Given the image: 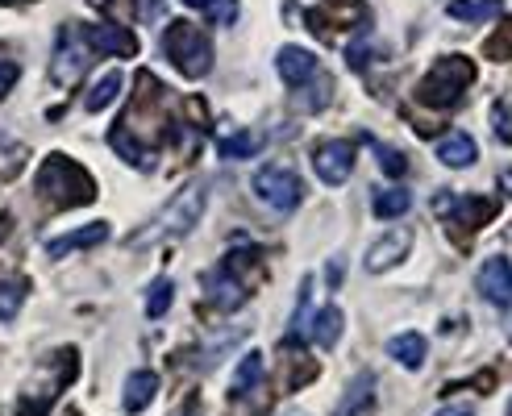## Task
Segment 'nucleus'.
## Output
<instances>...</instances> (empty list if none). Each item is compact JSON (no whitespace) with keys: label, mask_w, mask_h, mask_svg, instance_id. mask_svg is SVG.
Listing matches in <instances>:
<instances>
[{"label":"nucleus","mask_w":512,"mask_h":416,"mask_svg":"<svg viewBox=\"0 0 512 416\" xmlns=\"http://www.w3.org/2000/svg\"><path fill=\"white\" fill-rule=\"evenodd\" d=\"M171 300H175V283H171V279H155V283H150V292H146V317H150V321L167 317Z\"/></svg>","instance_id":"393cba45"},{"label":"nucleus","mask_w":512,"mask_h":416,"mask_svg":"<svg viewBox=\"0 0 512 416\" xmlns=\"http://www.w3.org/2000/svg\"><path fill=\"white\" fill-rule=\"evenodd\" d=\"M155 392H159V375H155V371H134L130 379H125L121 408H125V412H142L150 400H155Z\"/></svg>","instance_id":"2eb2a0df"},{"label":"nucleus","mask_w":512,"mask_h":416,"mask_svg":"<svg viewBox=\"0 0 512 416\" xmlns=\"http://www.w3.org/2000/svg\"><path fill=\"white\" fill-rule=\"evenodd\" d=\"M88 5H92L96 13H105V21H113V13H121V9H130L134 17H146V13L138 9V0H88Z\"/></svg>","instance_id":"7c9ffc66"},{"label":"nucleus","mask_w":512,"mask_h":416,"mask_svg":"<svg viewBox=\"0 0 512 416\" xmlns=\"http://www.w3.org/2000/svg\"><path fill=\"white\" fill-rule=\"evenodd\" d=\"M263 146V138L254 134V129H238V134H225L221 138V154L225 159H246V154H254Z\"/></svg>","instance_id":"a878e982"},{"label":"nucleus","mask_w":512,"mask_h":416,"mask_svg":"<svg viewBox=\"0 0 512 416\" xmlns=\"http://www.w3.org/2000/svg\"><path fill=\"white\" fill-rule=\"evenodd\" d=\"M92 59H96V50H92V42L84 34V25H67L59 46H55V63H50V71H55V84H75L88 71Z\"/></svg>","instance_id":"6e6552de"},{"label":"nucleus","mask_w":512,"mask_h":416,"mask_svg":"<svg viewBox=\"0 0 512 416\" xmlns=\"http://www.w3.org/2000/svg\"><path fill=\"white\" fill-rule=\"evenodd\" d=\"M259 275H263V250L254 242H238V250H229L221 263L200 279V288L221 312H234L238 304H246Z\"/></svg>","instance_id":"f257e3e1"},{"label":"nucleus","mask_w":512,"mask_h":416,"mask_svg":"<svg viewBox=\"0 0 512 416\" xmlns=\"http://www.w3.org/2000/svg\"><path fill=\"white\" fill-rule=\"evenodd\" d=\"M200 208H204V184H188L179 192L163 213L150 221L142 233H134L138 242H155V238H188L192 225L200 221Z\"/></svg>","instance_id":"423d86ee"},{"label":"nucleus","mask_w":512,"mask_h":416,"mask_svg":"<svg viewBox=\"0 0 512 416\" xmlns=\"http://www.w3.org/2000/svg\"><path fill=\"white\" fill-rule=\"evenodd\" d=\"M0 5H25V0H0Z\"/></svg>","instance_id":"c9c22d12"},{"label":"nucleus","mask_w":512,"mask_h":416,"mask_svg":"<svg viewBox=\"0 0 512 416\" xmlns=\"http://www.w3.org/2000/svg\"><path fill=\"white\" fill-rule=\"evenodd\" d=\"M388 354L400 362L404 371H417V367H425L429 342H425L421 333H400V337H392V342H388Z\"/></svg>","instance_id":"dca6fc26"},{"label":"nucleus","mask_w":512,"mask_h":416,"mask_svg":"<svg viewBox=\"0 0 512 416\" xmlns=\"http://www.w3.org/2000/svg\"><path fill=\"white\" fill-rule=\"evenodd\" d=\"M446 13H450L454 21H471V25H479V21L500 17L504 5H500V0H450Z\"/></svg>","instance_id":"aec40b11"},{"label":"nucleus","mask_w":512,"mask_h":416,"mask_svg":"<svg viewBox=\"0 0 512 416\" xmlns=\"http://www.w3.org/2000/svg\"><path fill=\"white\" fill-rule=\"evenodd\" d=\"M105 238H109V225H105V221H92V225H84V229L63 233V238H50V242H46V254H50V258H63V254H71V250L100 246Z\"/></svg>","instance_id":"4468645a"},{"label":"nucleus","mask_w":512,"mask_h":416,"mask_svg":"<svg viewBox=\"0 0 512 416\" xmlns=\"http://www.w3.org/2000/svg\"><path fill=\"white\" fill-rule=\"evenodd\" d=\"M508 416H512V404H508Z\"/></svg>","instance_id":"4c0bfd02"},{"label":"nucleus","mask_w":512,"mask_h":416,"mask_svg":"<svg viewBox=\"0 0 512 416\" xmlns=\"http://www.w3.org/2000/svg\"><path fill=\"white\" fill-rule=\"evenodd\" d=\"M342 329H346L342 308H338V304H329V308H321V312H317V321H313L309 337H313V342H317L321 350H334V346H338V337H342Z\"/></svg>","instance_id":"f3484780"},{"label":"nucleus","mask_w":512,"mask_h":416,"mask_svg":"<svg viewBox=\"0 0 512 416\" xmlns=\"http://www.w3.org/2000/svg\"><path fill=\"white\" fill-rule=\"evenodd\" d=\"M84 34L96 55H113V59L138 55V38H134V30H125L121 21H92V25H84Z\"/></svg>","instance_id":"9d476101"},{"label":"nucleus","mask_w":512,"mask_h":416,"mask_svg":"<svg viewBox=\"0 0 512 416\" xmlns=\"http://www.w3.org/2000/svg\"><path fill=\"white\" fill-rule=\"evenodd\" d=\"M475 288H479V296H483V300L496 304V308H508V304H512V263H508L504 254L488 258V263L479 267Z\"/></svg>","instance_id":"ddd939ff"},{"label":"nucleus","mask_w":512,"mask_h":416,"mask_svg":"<svg viewBox=\"0 0 512 416\" xmlns=\"http://www.w3.org/2000/svg\"><path fill=\"white\" fill-rule=\"evenodd\" d=\"M500 188L512 196V167H504V171H500Z\"/></svg>","instance_id":"f704fd0d"},{"label":"nucleus","mask_w":512,"mask_h":416,"mask_svg":"<svg viewBox=\"0 0 512 416\" xmlns=\"http://www.w3.org/2000/svg\"><path fill=\"white\" fill-rule=\"evenodd\" d=\"M408 204H413V196H408V188H383V192H375V217H383V221H392V217H404L408 213Z\"/></svg>","instance_id":"5701e85b"},{"label":"nucleus","mask_w":512,"mask_h":416,"mask_svg":"<svg viewBox=\"0 0 512 416\" xmlns=\"http://www.w3.org/2000/svg\"><path fill=\"white\" fill-rule=\"evenodd\" d=\"M433 213H438L454 233H467V229L488 225L500 213V204H492L488 196H454V192H442V196H433Z\"/></svg>","instance_id":"0eeeda50"},{"label":"nucleus","mask_w":512,"mask_h":416,"mask_svg":"<svg viewBox=\"0 0 512 416\" xmlns=\"http://www.w3.org/2000/svg\"><path fill=\"white\" fill-rule=\"evenodd\" d=\"M275 71H279V80L304 100L300 109H309V113H321L329 104V96H334V80L325 75L321 59L313 55V50H304V46H284L279 50Z\"/></svg>","instance_id":"f03ea898"},{"label":"nucleus","mask_w":512,"mask_h":416,"mask_svg":"<svg viewBox=\"0 0 512 416\" xmlns=\"http://www.w3.org/2000/svg\"><path fill=\"white\" fill-rule=\"evenodd\" d=\"M21 300H25V279H0V321L17 317Z\"/></svg>","instance_id":"bb28decb"},{"label":"nucleus","mask_w":512,"mask_h":416,"mask_svg":"<svg viewBox=\"0 0 512 416\" xmlns=\"http://www.w3.org/2000/svg\"><path fill=\"white\" fill-rule=\"evenodd\" d=\"M367 146L375 150V159H379V167H383V175H392V179H400L404 171H408V159L400 150H392V146H383V142H375V138H367Z\"/></svg>","instance_id":"cd10ccee"},{"label":"nucleus","mask_w":512,"mask_h":416,"mask_svg":"<svg viewBox=\"0 0 512 416\" xmlns=\"http://www.w3.org/2000/svg\"><path fill=\"white\" fill-rule=\"evenodd\" d=\"M329 283H334V288L342 283V258H338V263H329Z\"/></svg>","instance_id":"72a5a7b5"},{"label":"nucleus","mask_w":512,"mask_h":416,"mask_svg":"<svg viewBox=\"0 0 512 416\" xmlns=\"http://www.w3.org/2000/svg\"><path fill=\"white\" fill-rule=\"evenodd\" d=\"M17 75H21V71H17V63H13V59H0V100H5V96L13 92Z\"/></svg>","instance_id":"2f4dec72"},{"label":"nucleus","mask_w":512,"mask_h":416,"mask_svg":"<svg viewBox=\"0 0 512 416\" xmlns=\"http://www.w3.org/2000/svg\"><path fill=\"white\" fill-rule=\"evenodd\" d=\"M492 129H496V134H500V142H508L512 146V100L504 104H496V109H492Z\"/></svg>","instance_id":"c756f323"},{"label":"nucleus","mask_w":512,"mask_h":416,"mask_svg":"<svg viewBox=\"0 0 512 416\" xmlns=\"http://www.w3.org/2000/svg\"><path fill=\"white\" fill-rule=\"evenodd\" d=\"M408 250H413V233H408V229H388V233H379V238L371 242L363 263H367L371 275H383V271L400 267L408 258Z\"/></svg>","instance_id":"9b49d317"},{"label":"nucleus","mask_w":512,"mask_h":416,"mask_svg":"<svg viewBox=\"0 0 512 416\" xmlns=\"http://www.w3.org/2000/svg\"><path fill=\"white\" fill-rule=\"evenodd\" d=\"M313 171L325 179V184H346L350 171H354V142H321L313 150Z\"/></svg>","instance_id":"f8f14e48"},{"label":"nucleus","mask_w":512,"mask_h":416,"mask_svg":"<svg viewBox=\"0 0 512 416\" xmlns=\"http://www.w3.org/2000/svg\"><path fill=\"white\" fill-rule=\"evenodd\" d=\"M117 92H121V71H105V75H100V80L92 84V92L84 96V109H88V113H100L105 104L117 100Z\"/></svg>","instance_id":"4be33fe9"},{"label":"nucleus","mask_w":512,"mask_h":416,"mask_svg":"<svg viewBox=\"0 0 512 416\" xmlns=\"http://www.w3.org/2000/svg\"><path fill=\"white\" fill-rule=\"evenodd\" d=\"M433 416H475V404H467V400H458V404H446V408H438Z\"/></svg>","instance_id":"473e14b6"},{"label":"nucleus","mask_w":512,"mask_h":416,"mask_svg":"<svg viewBox=\"0 0 512 416\" xmlns=\"http://www.w3.org/2000/svg\"><path fill=\"white\" fill-rule=\"evenodd\" d=\"M184 416H200V412H196V408H188V412H184Z\"/></svg>","instance_id":"e433bc0d"},{"label":"nucleus","mask_w":512,"mask_h":416,"mask_svg":"<svg viewBox=\"0 0 512 416\" xmlns=\"http://www.w3.org/2000/svg\"><path fill=\"white\" fill-rule=\"evenodd\" d=\"M263 379H267V371H263V354H259V350H250V354L242 358L238 375H234V400H242L246 392H254V387H263Z\"/></svg>","instance_id":"412c9836"},{"label":"nucleus","mask_w":512,"mask_h":416,"mask_svg":"<svg viewBox=\"0 0 512 416\" xmlns=\"http://www.w3.org/2000/svg\"><path fill=\"white\" fill-rule=\"evenodd\" d=\"M250 188H254V196H259L263 204H271L275 213H292V208L300 204V196H304L296 171H288V167H263V171H254Z\"/></svg>","instance_id":"1a4fd4ad"},{"label":"nucleus","mask_w":512,"mask_h":416,"mask_svg":"<svg viewBox=\"0 0 512 416\" xmlns=\"http://www.w3.org/2000/svg\"><path fill=\"white\" fill-rule=\"evenodd\" d=\"M188 9H196V13H204L209 21H217V25H234L238 21V0H184Z\"/></svg>","instance_id":"b1692460"},{"label":"nucleus","mask_w":512,"mask_h":416,"mask_svg":"<svg viewBox=\"0 0 512 416\" xmlns=\"http://www.w3.org/2000/svg\"><path fill=\"white\" fill-rule=\"evenodd\" d=\"M438 159H442L446 167H471V163L479 159V146H475L471 134H446V138L438 142Z\"/></svg>","instance_id":"a211bd4d"},{"label":"nucleus","mask_w":512,"mask_h":416,"mask_svg":"<svg viewBox=\"0 0 512 416\" xmlns=\"http://www.w3.org/2000/svg\"><path fill=\"white\" fill-rule=\"evenodd\" d=\"M342 416H375V375H363L350 383Z\"/></svg>","instance_id":"6ab92c4d"},{"label":"nucleus","mask_w":512,"mask_h":416,"mask_svg":"<svg viewBox=\"0 0 512 416\" xmlns=\"http://www.w3.org/2000/svg\"><path fill=\"white\" fill-rule=\"evenodd\" d=\"M475 75L479 71H475V63L467 55H446V59H438V63L425 71V80L413 88V100L425 104V109H438V113L458 109L463 96L471 92Z\"/></svg>","instance_id":"7ed1b4c3"},{"label":"nucleus","mask_w":512,"mask_h":416,"mask_svg":"<svg viewBox=\"0 0 512 416\" xmlns=\"http://www.w3.org/2000/svg\"><path fill=\"white\" fill-rule=\"evenodd\" d=\"M163 55L171 59V67L188 80H200V75L213 71V42L209 34L192 21H171L163 30Z\"/></svg>","instance_id":"39448f33"},{"label":"nucleus","mask_w":512,"mask_h":416,"mask_svg":"<svg viewBox=\"0 0 512 416\" xmlns=\"http://www.w3.org/2000/svg\"><path fill=\"white\" fill-rule=\"evenodd\" d=\"M488 55H492V59H512V17H504V25L496 30V38L488 42Z\"/></svg>","instance_id":"c85d7f7f"},{"label":"nucleus","mask_w":512,"mask_h":416,"mask_svg":"<svg viewBox=\"0 0 512 416\" xmlns=\"http://www.w3.org/2000/svg\"><path fill=\"white\" fill-rule=\"evenodd\" d=\"M38 196L50 208H84L96 200V184L80 163L67 159V154H50L38 171Z\"/></svg>","instance_id":"20e7f679"}]
</instances>
